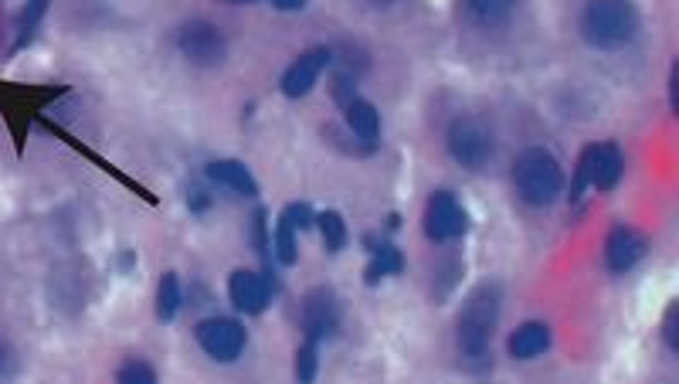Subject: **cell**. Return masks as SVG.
I'll list each match as a JSON object with an SVG mask.
<instances>
[{"instance_id":"1","label":"cell","mask_w":679,"mask_h":384,"mask_svg":"<svg viewBox=\"0 0 679 384\" xmlns=\"http://www.w3.org/2000/svg\"><path fill=\"white\" fill-rule=\"evenodd\" d=\"M584 41L601 51L625 48L639 31V14L632 0H588L581 14Z\"/></svg>"},{"instance_id":"27","label":"cell","mask_w":679,"mask_h":384,"mask_svg":"<svg viewBox=\"0 0 679 384\" xmlns=\"http://www.w3.org/2000/svg\"><path fill=\"white\" fill-rule=\"evenodd\" d=\"M272 4L279 7V11H303L306 0H272Z\"/></svg>"},{"instance_id":"2","label":"cell","mask_w":679,"mask_h":384,"mask_svg":"<svg viewBox=\"0 0 679 384\" xmlns=\"http://www.w3.org/2000/svg\"><path fill=\"white\" fill-rule=\"evenodd\" d=\"M513 181H517V191L523 201L534 204V208H547V204H554L561 198L564 170L554 160V153L530 147V150H523L517 157V164H513Z\"/></svg>"},{"instance_id":"28","label":"cell","mask_w":679,"mask_h":384,"mask_svg":"<svg viewBox=\"0 0 679 384\" xmlns=\"http://www.w3.org/2000/svg\"><path fill=\"white\" fill-rule=\"evenodd\" d=\"M7 364H11V354H7V347L0 344V374H7Z\"/></svg>"},{"instance_id":"19","label":"cell","mask_w":679,"mask_h":384,"mask_svg":"<svg viewBox=\"0 0 679 384\" xmlns=\"http://www.w3.org/2000/svg\"><path fill=\"white\" fill-rule=\"evenodd\" d=\"M316 221H320V235H323L326 252H340L343 245H347V221H343L337 211H323Z\"/></svg>"},{"instance_id":"22","label":"cell","mask_w":679,"mask_h":384,"mask_svg":"<svg viewBox=\"0 0 679 384\" xmlns=\"http://www.w3.org/2000/svg\"><path fill=\"white\" fill-rule=\"evenodd\" d=\"M116 378L123 384H153L157 381V374H153V368H146L143 361H130L126 368H119Z\"/></svg>"},{"instance_id":"11","label":"cell","mask_w":679,"mask_h":384,"mask_svg":"<svg viewBox=\"0 0 679 384\" xmlns=\"http://www.w3.org/2000/svg\"><path fill=\"white\" fill-rule=\"evenodd\" d=\"M228 296L238 310L255 317V313H262L265 303H269V283H265L259 272L238 269V272H231V279H228Z\"/></svg>"},{"instance_id":"12","label":"cell","mask_w":679,"mask_h":384,"mask_svg":"<svg viewBox=\"0 0 679 384\" xmlns=\"http://www.w3.org/2000/svg\"><path fill=\"white\" fill-rule=\"evenodd\" d=\"M591 153V187L598 191H612L622 177V153H618L615 143H598V147H588Z\"/></svg>"},{"instance_id":"24","label":"cell","mask_w":679,"mask_h":384,"mask_svg":"<svg viewBox=\"0 0 679 384\" xmlns=\"http://www.w3.org/2000/svg\"><path fill=\"white\" fill-rule=\"evenodd\" d=\"M663 337H666V347L673 354H679V303H673L666 310V320H663Z\"/></svg>"},{"instance_id":"29","label":"cell","mask_w":679,"mask_h":384,"mask_svg":"<svg viewBox=\"0 0 679 384\" xmlns=\"http://www.w3.org/2000/svg\"><path fill=\"white\" fill-rule=\"evenodd\" d=\"M371 4H374V7H391L394 0H371Z\"/></svg>"},{"instance_id":"20","label":"cell","mask_w":679,"mask_h":384,"mask_svg":"<svg viewBox=\"0 0 679 384\" xmlns=\"http://www.w3.org/2000/svg\"><path fill=\"white\" fill-rule=\"evenodd\" d=\"M275 259L282 262V266H296L299 252H296V228L289 225V221H279V228H275Z\"/></svg>"},{"instance_id":"25","label":"cell","mask_w":679,"mask_h":384,"mask_svg":"<svg viewBox=\"0 0 679 384\" xmlns=\"http://www.w3.org/2000/svg\"><path fill=\"white\" fill-rule=\"evenodd\" d=\"M588 184H591V153L584 150L578 160V174H574V184H571V201H581V194Z\"/></svg>"},{"instance_id":"30","label":"cell","mask_w":679,"mask_h":384,"mask_svg":"<svg viewBox=\"0 0 679 384\" xmlns=\"http://www.w3.org/2000/svg\"><path fill=\"white\" fill-rule=\"evenodd\" d=\"M231 4H252V0H231Z\"/></svg>"},{"instance_id":"5","label":"cell","mask_w":679,"mask_h":384,"mask_svg":"<svg viewBox=\"0 0 679 384\" xmlns=\"http://www.w3.org/2000/svg\"><path fill=\"white\" fill-rule=\"evenodd\" d=\"M177 48L191 65L211 68L225 62V38L208 21H191L177 31Z\"/></svg>"},{"instance_id":"26","label":"cell","mask_w":679,"mask_h":384,"mask_svg":"<svg viewBox=\"0 0 679 384\" xmlns=\"http://www.w3.org/2000/svg\"><path fill=\"white\" fill-rule=\"evenodd\" d=\"M282 221H289L292 228H299V232H306L309 225H313V208L309 204H289L286 208V215H282Z\"/></svg>"},{"instance_id":"16","label":"cell","mask_w":679,"mask_h":384,"mask_svg":"<svg viewBox=\"0 0 679 384\" xmlns=\"http://www.w3.org/2000/svg\"><path fill=\"white\" fill-rule=\"evenodd\" d=\"M367 245H371V252H374V262H371V269H367V283L374 286L377 279L401 272V255H398V249H394V245L374 242V238H367Z\"/></svg>"},{"instance_id":"8","label":"cell","mask_w":679,"mask_h":384,"mask_svg":"<svg viewBox=\"0 0 679 384\" xmlns=\"http://www.w3.org/2000/svg\"><path fill=\"white\" fill-rule=\"evenodd\" d=\"M340 323V306H337V296L330 293V289H313V293L306 296L303 303V327H306V340H313V344H320V340L333 337V330H337Z\"/></svg>"},{"instance_id":"23","label":"cell","mask_w":679,"mask_h":384,"mask_svg":"<svg viewBox=\"0 0 679 384\" xmlns=\"http://www.w3.org/2000/svg\"><path fill=\"white\" fill-rule=\"evenodd\" d=\"M48 4L51 0H28V7H24V14H21V31H24V38H31V31L38 28V21L45 17L48 11Z\"/></svg>"},{"instance_id":"10","label":"cell","mask_w":679,"mask_h":384,"mask_svg":"<svg viewBox=\"0 0 679 384\" xmlns=\"http://www.w3.org/2000/svg\"><path fill=\"white\" fill-rule=\"evenodd\" d=\"M646 249H649L646 235L635 232L629 225H618V228H612V235H608V242H605V262L612 272H625L646 255Z\"/></svg>"},{"instance_id":"21","label":"cell","mask_w":679,"mask_h":384,"mask_svg":"<svg viewBox=\"0 0 679 384\" xmlns=\"http://www.w3.org/2000/svg\"><path fill=\"white\" fill-rule=\"evenodd\" d=\"M296 378L299 381H313L316 378V344H313V340H306V344L299 347V354H296Z\"/></svg>"},{"instance_id":"13","label":"cell","mask_w":679,"mask_h":384,"mask_svg":"<svg viewBox=\"0 0 679 384\" xmlns=\"http://www.w3.org/2000/svg\"><path fill=\"white\" fill-rule=\"evenodd\" d=\"M211 181L221 184V187H231L235 194H245V198H255L259 194V184H255V177L248 174L245 164H238V160H214L208 167Z\"/></svg>"},{"instance_id":"7","label":"cell","mask_w":679,"mask_h":384,"mask_svg":"<svg viewBox=\"0 0 679 384\" xmlns=\"http://www.w3.org/2000/svg\"><path fill=\"white\" fill-rule=\"evenodd\" d=\"M197 344H201L204 354L214 357V361L228 364L245 351V330L238 320L214 317V320L197 323Z\"/></svg>"},{"instance_id":"14","label":"cell","mask_w":679,"mask_h":384,"mask_svg":"<svg viewBox=\"0 0 679 384\" xmlns=\"http://www.w3.org/2000/svg\"><path fill=\"white\" fill-rule=\"evenodd\" d=\"M550 347V327L547 323H523L517 334L510 337V357L517 361H534Z\"/></svg>"},{"instance_id":"6","label":"cell","mask_w":679,"mask_h":384,"mask_svg":"<svg viewBox=\"0 0 679 384\" xmlns=\"http://www.w3.org/2000/svg\"><path fill=\"white\" fill-rule=\"evenodd\" d=\"M466 228H469L466 211H462V204L455 201V194L435 191L432 198H428L425 235L432 238V242H455V238L466 235Z\"/></svg>"},{"instance_id":"3","label":"cell","mask_w":679,"mask_h":384,"mask_svg":"<svg viewBox=\"0 0 679 384\" xmlns=\"http://www.w3.org/2000/svg\"><path fill=\"white\" fill-rule=\"evenodd\" d=\"M496 320H500V286H479L459 317V351L466 357H486Z\"/></svg>"},{"instance_id":"4","label":"cell","mask_w":679,"mask_h":384,"mask_svg":"<svg viewBox=\"0 0 679 384\" xmlns=\"http://www.w3.org/2000/svg\"><path fill=\"white\" fill-rule=\"evenodd\" d=\"M493 150H496L493 133H489L486 126L479 123V119L459 116L449 126V153L459 160L462 167L479 170L489 157H493Z\"/></svg>"},{"instance_id":"18","label":"cell","mask_w":679,"mask_h":384,"mask_svg":"<svg viewBox=\"0 0 679 384\" xmlns=\"http://www.w3.org/2000/svg\"><path fill=\"white\" fill-rule=\"evenodd\" d=\"M177 310H180V286H177L174 272H167V276L160 279V286H157V320L170 323L177 317Z\"/></svg>"},{"instance_id":"9","label":"cell","mask_w":679,"mask_h":384,"mask_svg":"<svg viewBox=\"0 0 679 384\" xmlns=\"http://www.w3.org/2000/svg\"><path fill=\"white\" fill-rule=\"evenodd\" d=\"M330 62H333V55L326 48H313V51H306V55H299L296 62L289 65V72L282 75V92H286L289 99L306 96Z\"/></svg>"},{"instance_id":"17","label":"cell","mask_w":679,"mask_h":384,"mask_svg":"<svg viewBox=\"0 0 679 384\" xmlns=\"http://www.w3.org/2000/svg\"><path fill=\"white\" fill-rule=\"evenodd\" d=\"M513 4H517V0H466L469 14L476 17L479 24H486V28H500V24L510 21Z\"/></svg>"},{"instance_id":"15","label":"cell","mask_w":679,"mask_h":384,"mask_svg":"<svg viewBox=\"0 0 679 384\" xmlns=\"http://www.w3.org/2000/svg\"><path fill=\"white\" fill-rule=\"evenodd\" d=\"M347 126L360 136V140L374 143V140H377V133H381V113H377L371 102L350 99V102H347Z\"/></svg>"}]
</instances>
